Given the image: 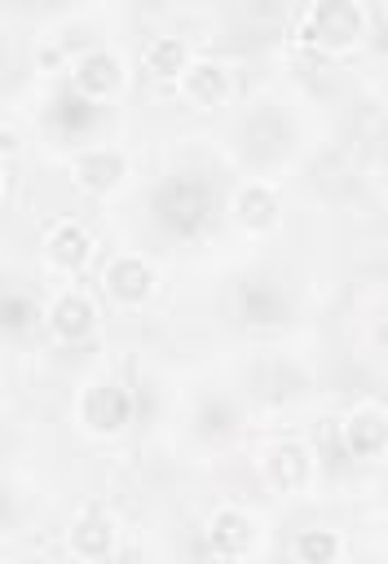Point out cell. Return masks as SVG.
I'll return each mask as SVG.
<instances>
[{
  "label": "cell",
  "mask_w": 388,
  "mask_h": 564,
  "mask_svg": "<svg viewBox=\"0 0 388 564\" xmlns=\"http://www.w3.org/2000/svg\"><path fill=\"white\" fill-rule=\"evenodd\" d=\"M212 212H216L212 185H207L203 176H194V172H176V176H168V181L154 189V220H159L168 234H176V238L203 234L207 220H212Z\"/></svg>",
  "instance_id": "cell-1"
},
{
  "label": "cell",
  "mask_w": 388,
  "mask_h": 564,
  "mask_svg": "<svg viewBox=\"0 0 388 564\" xmlns=\"http://www.w3.org/2000/svg\"><path fill=\"white\" fill-rule=\"evenodd\" d=\"M300 31L322 53H348L366 31V9L353 4V0H317V4L304 9Z\"/></svg>",
  "instance_id": "cell-2"
},
{
  "label": "cell",
  "mask_w": 388,
  "mask_h": 564,
  "mask_svg": "<svg viewBox=\"0 0 388 564\" xmlns=\"http://www.w3.org/2000/svg\"><path fill=\"white\" fill-rule=\"evenodd\" d=\"M132 405H137V401H132L128 388L101 379V383H88V388H84V397H79V419H84L88 432L110 436V432H119V427L132 419Z\"/></svg>",
  "instance_id": "cell-3"
},
{
  "label": "cell",
  "mask_w": 388,
  "mask_h": 564,
  "mask_svg": "<svg viewBox=\"0 0 388 564\" xmlns=\"http://www.w3.org/2000/svg\"><path fill=\"white\" fill-rule=\"evenodd\" d=\"M71 176L88 194H110L128 176V154L119 145H88L71 159Z\"/></svg>",
  "instance_id": "cell-4"
},
{
  "label": "cell",
  "mask_w": 388,
  "mask_h": 564,
  "mask_svg": "<svg viewBox=\"0 0 388 564\" xmlns=\"http://www.w3.org/2000/svg\"><path fill=\"white\" fill-rule=\"evenodd\" d=\"M71 88L75 93H84L88 101H101V97H110V93H119V84H123V62H119V53L115 48H84L79 57H75V70H71Z\"/></svg>",
  "instance_id": "cell-5"
},
{
  "label": "cell",
  "mask_w": 388,
  "mask_h": 564,
  "mask_svg": "<svg viewBox=\"0 0 388 564\" xmlns=\"http://www.w3.org/2000/svg\"><path fill=\"white\" fill-rule=\"evenodd\" d=\"M101 282H106V295H110L115 304L137 308V304H146L150 291H154V269H150L141 256H115V260L106 264Z\"/></svg>",
  "instance_id": "cell-6"
},
{
  "label": "cell",
  "mask_w": 388,
  "mask_h": 564,
  "mask_svg": "<svg viewBox=\"0 0 388 564\" xmlns=\"http://www.w3.org/2000/svg\"><path fill=\"white\" fill-rule=\"evenodd\" d=\"M207 542L220 560H242L256 546V520L238 507H216L207 520Z\"/></svg>",
  "instance_id": "cell-7"
},
{
  "label": "cell",
  "mask_w": 388,
  "mask_h": 564,
  "mask_svg": "<svg viewBox=\"0 0 388 564\" xmlns=\"http://www.w3.org/2000/svg\"><path fill=\"white\" fill-rule=\"evenodd\" d=\"M44 322H48V330L62 344H75V339H84L93 330L97 308H93V300L84 291H57L53 304H48V313H44Z\"/></svg>",
  "instance_id": "cell-8"
},
{
  "label": "cell",
  "mask_w": 388,
  "mask_h": 564,
  "mask_svg": "<svg viewBox=\"0 0 388 564\" xmlns=\"http://www.w3.org/2000/svg\"><path fill=\"white\" fill-rule=\"evenodd\" d=\"M344 449L353 458H379L388 449V414L379 405H357L344 419Z\"/></svg>",
  "instance_id": "cell-9"
},
{
  "label": "cell",
  "mask_w": 388,
  "mask_h": 564,
  "mask_svg": "<svg viewBox=\"0 0 388 564\" xmlns=\"http://www.w3.org/2000/svg\"><path fill=\"white\" fill-rule=\"evenodd\" d=\"M181 97L190 106H198V110L220 106L229 97V70L220 62H212V57H194L185 66V75H181Z\"/></svg>",
  "instance_id": "cell-10"
},
{
  "label": "cell",
  "mask_w": 388,
  "mask_h": 564,
  "mask_svg": "<svg viewBox=\"0 0 388 564\" xmlns=\"http://www.w3.org/2000/svg\"><path fill=\"white\" fill-rule=\"evenodd\" d=\"M71 555L84 564H106L115 555V520L101 511H88L71 524Z\"/></svg>",
  "instance_id": "cell-11"
},
{
  "label": "cell",
  "mask_w": 388,
  "mask_h": 564,
  "mask_svg": "<svg viewBox=\"0 0 388 564\" xmlns=\"http://www.w3.org/2000/svg\"><path fill=\"white\" fill-rule=\"evenodd\" d=\"M88 251H93V238H88V229L75 225V220H57V225L48 229V238H44V256H48V264L62 269V273L84 269V264H88Z\"/></svg>",
  "instance_id": "cell-12"
},
{
  "label": "cell",
  "mask_w": 388,
  "mask_h": 564,
  "mask_svg": "<svg viewBox=\"0 0 388 564\" xmlns=\"http://www.w3.org/2000/svg\"><path fill=\"white\" fill-rule=\"evenodd\" d=\"M265 471H269V480H273L278 489L295 494V489L309 485V476H313V458H309V449H304L300 441H282V445L269 454Z\"/></svg>",
  "instance_id": "cell-13"
},
{
  "label": "cell",
  "mask_w": 388,
  "mask_h": 564,
  "mask_svg": "<svg viewBox=\"0 0 388 564\" xmlns=\"http://www.w3.org/2000/svg\"><path fill=\"white\" fill-rule=\"evenodd\" d=\"M278 212H282L278 207V194L269 185H260V181H251V185H242L234 194V216L247 229H273L278 225Z\"/></svg>",
  "instance_id": "cell-14"
},
{
  "label": "cell",
  "mask_w": 388,
  "mask_h": 564,
  "mask_svg": "<svg viewBox=\"0 0 388 564\" xmlns=\"http://www.w3.org/2000/svg\"><path fill=\"white\" fill-rule=\"evenodd\" d=\"M190 62H194V57H190V48H185L181 35H154V40L141 48V66H146L150 75H159V79H181Z\"/></svg>",
  "instance_id": "cell-15"
},
{
  "label": "cell",
  "mask_w": 388,
  "mask_h": 564,
  "mask_svg": "<svg viewBox=\"0 0 388 564\" xmlns=\"http://www.w3.org/2000/svg\"><path fill=\"white\" fill-rule=\"evenodd\" d=\"M295 555H300V564H335V555H340V533H335V529H322V524L300 529Z\"/></svg>",
  "instance_id": "cell-16"
},
{
  "label": "cell",
  "mask_w": 388,
  "mask_h": 564,
  "mask_svg": "<svg viewBox=\"0 0 388 564\" xmlns=\"http://www.w3.org/2000/svg\"><path fill=\"white\" fill-rule=\"evenodd\" d=\"M242 313L251 322H278L282 317V295L273 286H247L242 291Z\"/></svg>",
  "instance_id": "cell-17"
},
{
  "label": "cell",
  "mask_w": 388,
  "mask_h": 564,
  "mask_svg": "<svg viewBox=\"0 0 388 564\" xmlns=\"http://www.w3.org/2000/svg\"><path fill=\"white\" fill-rule=\"evenodd\" d=\"M88 110H93V101L84 97V93H75V88H66L62 97H53V106H48V115L71 132V128H84V119H88Z\"/></svg>",
  "instance_id": "cell-18"
},
{
  "label": "cell",
  "mask_w": 388,
  "mask_h": 564,
  "mask_svg": "<svg viewBox=\"0 0 388 564\" xmlns=\"http://www.w3.org/2000/svg\"><path fill=\"white\" fill-rule=\"evenodd\" d=\"M26 317H31V304L22 295H4V322L18 330V326H26Z\"/></svg>",
  "instance_id": "cell-19"
},
{
  "label": "cell",
  "mask_w": 388,
  "mask_h": 564,
  "mask_svg": "<svg viewBox=\"0 0 388 564\" xmlns=\"http://www.w3.org/2000/svg\"><path fill=\"white\" fill-rule=\"evenodd\" d=\"M123 564H141V560H123Z\"/></svg>",
  "instance_id": "cell-20"
},
{
  "label": "cell",
  "mask_w": 388,
  "mask_h": 564,
  "mask_svg": "<svg viewBox=\"0 0 388 564\" xmlns=\"http://www.w3.org/2000/svg\"><path fill=\"white\" fill-rule=\"evenodd\" d=\"M384 533H388V520H384Z\"/></svg>",
  "instance_id": "cell-21"
},
{
  "label": "cell",
  "mask_w": 388,
  "mask_h": 564,
  "mask_svg": "<svg viewBox=\"0 0 388 564\" xmlns=\"http://www.w3.org/2000/svg\"><path fill=\"white\" fill-rule=\"evenodd\" d=\"M384 13H388V4H384Z\"/></svg>",
  "instance_id": "cell-22"
}]
</instances>
